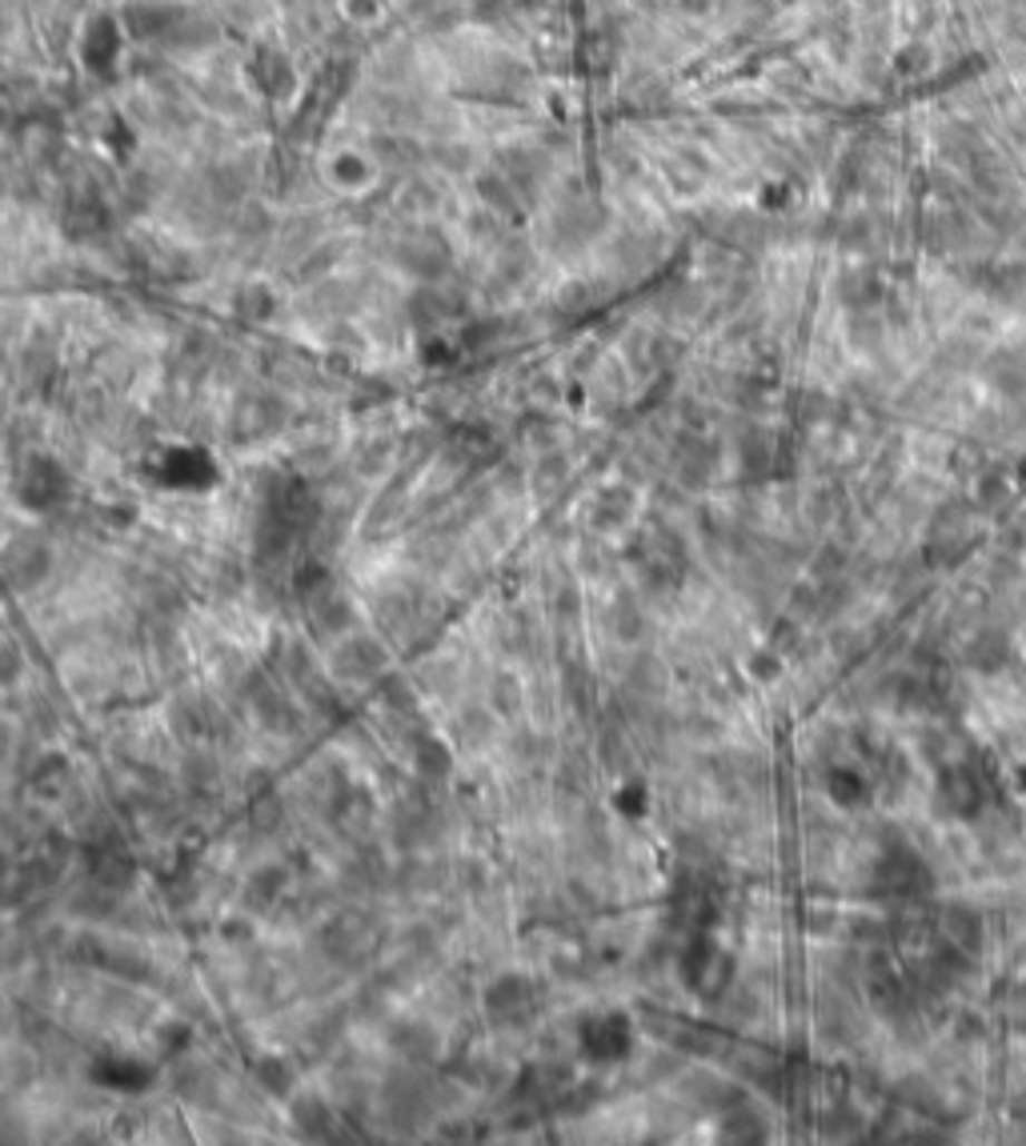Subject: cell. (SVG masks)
<instances>
[{
	"label": "cell",
	"mask_w": 1026,
	"mask_h": 1146,
	"mask_svg": "<svg viewBox=\"0 0 1026 1146\" xmlns=\"http://www.w3.org/2000/svg\"><path fill=\"white\" fill-rule=\"evenodd\" d=\"M385 1042L409 1067H429V1062L441 1058V1030L421 1022V1018H398V1022L389 1027Z\"/></svg>",
	"instance_id": "30bf717a"
},
{
	"label": "cell",
	"mask_w": 1026,
	"mask_h": 1146,
	"mask_svg": "<svg viewBox=\"0 0 1026 1146\" xmlns=\"http://www.w3.org/2000/svg\"><path fill=\"white\" fill-rule=\"evenodd\" d=\"M290 1123L301 1138L310 1143H330L338 1138V1110L330 1107V1098L313 1095V1090H301L290 1098Z\"/></svg>",
	"instance_id": "4fadbf2b"
},
{
	"label": "cell",
	"mask_w": 1026,
	"mask_h": 1146,
	"mask_svg": "<svg viewBox=\"0 0 1026 1146\" xmlns=\"http://www.w3.org/2000/svg\"><path fill=\"white\" fill-rule=\"evenodd\" d=\"M534 998H538V987H534V978L518 974V970H506V974L489 978L486 990H481V1007L486 1015L498 1022V1027H521L529 1015H534Z\"/></svg>",
	"instance_id": "52a82bcc"
},
{
	"label": "cell",
	"mask_w": 1026,
	"mask_h": 1146,
	"mask_svg": "<svg viewBox=\"0 0 1026 1146\" xmlns=\"http://www.w3.org/2000/svg\"><path fill=\"white\" fill-rule=\"evenodd\" d=\"M582 1042H586V1050L594 1058L609 1062V1058H622L629 1050V1027L618 1015L594 1018V1022H586V1030H582Z\"/></svg>",
	"instance_id": "5bb4252c"
},
{
	"label": "cell",
	"mask_w": 1026,
	"mask_h": 1146,
	"mask_svg": "<svg viewBox=\"0 0 1026 1146\" xmlns=\"http://www.w3.org/2000/svg\"><path fill=\"white\" fill-rule=\"evenodd\" d=\"M381 1107L393 1127L413 1130L429 1118V1087L426 1078L418 1075V1067H398L389 1070L385 1083H381Z\"/></svg>",
	"instance_id": "8992f818"
},
{
	"label": "cell",
	"mask_w": 1026,
	"mask_h": 1146,
	"mask_svg": "<svg viewBox=\"0 0 1026 1146\" xmlns=\"http://www.w3.org/2000/svg\"><path fill=\"white\" fill-rule=\"evenodd\" d=\"M629 509H634L629 493H618V489H609V493H602V498L594 501V509H589V518H594V526H598V529H622V526L629 521Z\"/></svg>",
	"instance_id": "f1b7e54d"
},
{
	"label": "cell",
	"mask_w": 1026,
	"mask_h": 1146,
	"mask_svg": "<svg viewBox=\"0 0 1026 1146\" xmlns=\"http://www.w3.org/2000/svg\"><path fill=\"white\" fill-rule=\"evenodd\" d=\"M173 1087L185 1103H197V1107H209L221 1098V1083L209 1067H201V1062H180L177 1075H173Z\"/></svg>",
	"instance_id": "d6986e66"
},
{
	"label": "cell",
	"mask_w": 1026,
	"mask_h": 1146,
	"mask_svg": "<svg viewBox=\"0 0 1026 1146\" xmlns=\"http://www.w3.org/2000/svg\"><path fill=\"white\" fill-rule=\"evenodd\" d=\"M32 722H37L40 734H57V726H60V722H57V709H52L45 698L32 702Z\"/></svg>",
	"instance_id": "d590c367"
},
{
	"label": "cell",
	"mask_w": 1026,
	"mask_h": 1146,
	"mask_svg": "<svg viewBox=\"0 0 1026 1146\" xmlns=\"http://www.w3.org/2000/svg\"><path fill=\"white\" fill-rule=\"evenodd\" d=\"M498 714L489 706H466L453 722V734L466 750H486L498 742Z\"/></svg>",
	"instance_id": "2e32d148"
},
{
	"label": "cell",
	"mask_w": 1026,
	"mask_h": 1146,
	"mask_svg": "<svg viewBox=\"0 0 1026 1146\" xmlns=\"http://www.w3.org/2000/svg\"><path fill=\"white\" fill-rule=\"evenodd\" d=\"M52 566H57L52 546L40 533H17L0 549V578L9 581L17 594H32V589L45 586Z\"/></svg>",
	"instance_id": "6da1fadb"
},
{
	"label": "cell",
	"mask_w": 1026,
	"mask_h": 1146,
	"mask_svg": "<svg viewBox=\"0 0 1026 1146\" xmlns=\"http://www.w3.org/2000/svg\"><path fill=\"white\" fill-rule=\"evenodd\" d=\"M12 742H17V734H12V726L4 718H0V766L12 758Z\"/></svg>",
	"instance_id": "8d00e7d4"
},
{
	"label": "cell",
	"mask_w": 1026,
	"mask_h": 1146,
	"mask_svg": "<svg viewBox=\"0 0 1026 1146\" xmlns=\"http://www.w3.org/2000/svg\"><path fill=\"white\" fill-rule=\"evenodd\" d=\"M25 678V649L20 641L0 638V686H17Z\"/></svg>",
	"instance_id": "4dcf8cb0"
},
{
	"label": "cell",
	"mask_w": 1026,
	"mask_h": 1146,
	"mask_svg": "<svg viewBox=\"0 0 1026 1146\" xmlns=\"http://www.w3.org/2000/svg\"><path fill=\"white\" fill-rule=\"evenodd\" d=\"M80 858H85V874L89 882L97 887L113 890V894H125V890L137 882V858L133 850L113 834H97L89 838L85 846H80Z\"/></svg>",
	"instance_id": "5b68a950"
},
{
	"label": "cell",
	"mask_w": 1026,
	"mask_h": 1146,
	"mask_svg": "<svg viewBox=\"0 0 1026 1146\" xmlns=\"http://www.w3.org/2000/svg\"><path fill=\"white\" fill-rule=\"evenodd\" d=\"M606 626H609V634L622 641V646H634V641H642V634H646V618H642V606L629 594H622V598H614V606H609V618H606Z\"/></svg>",
	"instance_id": "603a6c76"
},
{
	"label": "cell",
	"mask_w": 1026,
	"mask_h": 1146,
	"mask_svg": "<svg viewBox=\"0 0 1026 1146\" xmlns=\"http://www.w3.org/2000/svg\"><path fill=\"white\" fill-rule=\"evenodd\" d=\"M389 834L393 842L405 850H418V846H433L441 838V814L429 802H401L393 810V822H389Z\"/></svg>",
	"instance_id": "7c38bea8"
},
{
	"label": "cell",
	"mask_w": 1026,
	"mask_h": 1146,
	"mask_svg": "<svg viewBox=\"0 0 1026 1146\" xmlns=\"http://www.w3.org/2000/svg\"><path fill=\"white\" fill-rule=\"evenodd\" d=\"M413 770L421 782H446L453 774V750L433 734H418L413 738Z\"/></svg>",
	"instance_id": "ac0fdd59"
},
{
	"label": "cell",
	"mask_w": 1026,
	"mask_h": 1146,
	"mask_svg": "<svg viewBox=\"0 0 1026 1146\" xmlns=\"http://www.w3.org/2000/svg\"><path fill=\"white\" fill-rule=\"evenodd\" d=\"M541 738L534 734V729H518V734H509V758H518V762H538V754H541Z\"/></svg>",
	"instance_id": "d6a6232c"
},
{
	"label": "cell",
	"mask_w": 1026,
	"mask_h": 1146,
	"mask_svg": "<svg viewBox=\"0 0 1026 1146\" xmlns=\"http://www.w3.org/2000/svg\"><path fill=\"white\" fill-rule=\"evenodd\" d=\"M245 694H250L253 718L261 722V729H270V734H277V738H293V734H301V722H305L301 706L285 694V689H277L273 682H265L261 669H253L250 674Z\"/></svg>",
	"instance_id": "ba28073f"
},
{
	"label": "cell",
	"mask_w": 1026,
	"mask_h": 1146,
	"mask_svg": "<svg viewBox=\"0 0 1026 1146\" xmlns=\"http://www.w3.org/2000/svg\"><path fill=\"white\" fill-rule=\"evenodd\" d=\"M117 898L120 894H113V890L89 882V887L72 898V914H85V918H92V922H105V918L117 914Z\"/></svg>",
	"instance_id": "83f0119b"
},
{
	"label": "cell",
	"mask_w": 1026,
	"mask_h": 1146,
	"mask_svg": "<svg viewBox=\"0 0 1026 1146\" xmlns=\"http://www.w3.org/2000/svg\"><path fill=\"white\" fill-rule=\"evenodd\" d=\"M250 822H253L257 834H277V830L285 826V802H281L273 790H265V794L253 797Z\"/></svg>",
	"instance_id": "f546056e"
},
{
	"label": "cell",
	"mask_w": 1026,
	"mask_h": 1146,
	"mask_svg": "<svg viewBox=\"0 0 1026 1146\" xmlns=\"http://www.w3.org/2000/svg\"><path fill=\"white\" fill-rule=\"evenodd\" d=\"M549 614L558 621H574L582 614V594H578V586H569V581H561V586H554V594H549Z\"/></svg>",
	"instance_id": "1f68e13d"
},
{
	"label": "cell",
	"mask_w": 1026,
	"mask_h": 1146,
	"mask_svg": "<svg viewBox=\"0 0 1026 1146\" xmlns=\"http://www.w3.org/2000/svg\"><path fill=\"white\" fill-rule=\"evenodd\" d=\"M253 1078H257V1087L265 1090L270 1098H293V1095H297V1067H293L290 1058H281V1055L257 1058Z\"/></svg>",
	"instance_id": "ffe728a7"
},
{
	"label": "cell",
	"mask_w": 1026,
	"mask_h": 1146,
	"mask_svg": "<svg viewBox=\"0 0 1026 1146\" xmlns=\"http://www.w3.org/2000/svg\"><path fill=\"white\" fill-rule=\"evenodd\" d=\"M72 954H77V962H85V967L92 970H105V974L120 978V982H149L153 978L149 958L137 954V950L125 947V942H113V938L105 934H80L77 942H72Z\"/></svg>",
	"instance_id": "277c9868"
},
{
	"label": "cell",
	"mask_w": 1026,
	"mask_h": 1146,
	"mask_svg": "<svg viewBox=\"0 0 1026 1146\" xmlns=\"http://www.w3.org/2000/svg\"><path fill=\"white\" fill-rule=\"evenodd\" d=\"M942 934H947L955 947L975 950L978 942H983V922H978V914H970V910L950 907L947 914H942Z\"/></svg>",
	"instance_id": "484cf974"
},
{
	"label": "cell",
	"mask_w": 1026,
	"mask_h": 1146,
	"mask_svg": "<svg viewBox=\"0 0 1026 1146\" xmlns=\"http://www.w3.org/2000/svg\"><path fill=\"white\" fill-rule=\"evenodd\" d=\"M29 786H32V794L45 797V802L60 797L65 790L72 786V766H69V758H65L60 750H49V754H45V758H40L37 766H32Z\"/></svg>",
	"instance_id": "e0dca14e"
},
{
	"label": "cell",
	"mask_w": 1026,
	"mask_h": 1146,
	"mask_svg": "<svg viewBox=\"0 0 1026 1146\" xmlns=\"http://www.w3.org/2000/svg\"><path fill=\"white\" fill-rule=\"evenodd\" d=\"M237 305H245V313H250L253 321H261V317H270L273 313V297L265 290H250L245 297L237 301Z\"/></svg>",
	"instance_id": "836d02e7"
},
{
	"label": "cell",
	"mask_w": 1026,
	"mask_h": 1146,
	"mask_svg": "<svg viewBox=\"0 0 1026 1146\" xmlns=\"http://www.w3.org/2000/svg\"><path fill=\"white\" fill-rule=\"evenodd\" d=\"M180 777H185L193 790L217 786V777H221L217 754H213L205 742H193V750H185V758H180Z\"/></svg>",
	"instance_id": "cb8c5ba5"
},
{
	"label": "cell",
	"mask_w": 1026,
	"mask_h": 1146,
	"mask_svg": "<svg viewBox=\"0 0 1026 1146\" xmlns=\"http://www.w3.org/2000/svg\"><path fill=\"white\" fill-rule=\"evenodd\" d=\"M17 498L20 506L29 509H52L69 498V478H65V469L52 458H32L29 466L20 469Z\"/></svg>",
	"instance_id": "9c48e42d"
},
{
	"label": "cell",
	"mask_w": 1026,
	"mask_h": 1146,
	"mask_svg": "<svg viewBox=\"0 0 1026 1146\" xmlns=\"http://www.w3.org/2000/svg\"><path fill=\"white\" fill-rule=\"evenodd\" d=\"M330 669L338 682L369 686V682H381L389 674V649L385 641L369 638V634H345L341 641H333Z\"/></svg>",
	"instance_id": "3957f363"
},
{
	"label": "cell",
	"mask_w": 1026,
	"mask_h": 1146,
	"mask_svg": "<svg viewBox=\"0 0 1026 1146\" xmlns=\"http://www.w3.org/2000/svg\"><path fill=\"white\" fill-rule=\"evenodd\" d=\"M285 890H290V870L285 866H257L250 878H245V907L250 910H273L285 898Z\"/></svg>",
	"instance_id": "9a60e30c"
},
{
	"label": "cell",
	"mask_w": 1026,
	"mask_h": 1146,
	"mask_svg": "<svg viewBox=\"0 0 1026 1146\" xmlns=\"http://www.w3.org/2000/svg\"><path fill=\"white\" fill-rule=\"evenodd\" d=\"M338 586V578H333V569L325 566V561H317V558H310L305 566L293 574V594H297V601L301 606H310L313 598H321L325 589H333Z\"/></svg>",
	"instance_id": "d4e9b609"
},
{
	"label": "cell",
	"mask_w": 1026,
	"mask_h": 1146,
	"mask_svg": "<svg viewBox=\"0 0 1026 1146\" xmlns=\"http://www.w3.org/2000/svg\"><path fill=\"white\" fill-rule=\"evenodd\" d=\"M305 609H310V629L321 641H341L345 634H353V626H358V606H353V598L338 586L325 589V594L313 598Z\"/></svg>",
	"instance_id": "8fae6325"
},
{
	"label": "cell",
	"mask_w": 1026,
	"mask_h": 1146,
	"mask_svg": "<svg viewBox=\"0 0 1026 1146\" xmlns=\"http://www.w3.org/2000/svg\"><path fill=\"white\" fill-rule=\"evenodd\" d=\"M421 618V606H418V594L413 589H385L378 598V621L385 629H393V634H401V629H409L413 621Z\"/></svg>",
	"instance_id": "44dd1931"
},
{
	"label": "cell",
	"mask_w": 1026,
	"mask_h": 1146,
	"mask_svg": "<svg viewBox=\"0 0 1026 1146\" xmlns=\"http://www.w3.org/2000/svg\"><path fill=\"white\" fill-rule=\"evenodd\" d=\"M978 786H975V777L970 774H950L947 782H942V790H938V802L942 806H950V810H958V814H975L978 810Z\"/></svg>",
	"instance_id": "4316f807"
},
{
	"label": "cell",
	"mask_w": 1026,
	"mask_h": 1146,
	"mask_svg": "<svg viewBox=\"0 0 1026 1146\" xmlns=\"http://www.w3.org/2000/svg\"><path fill=\"white\" fill-rule=\"evenodd\" d=\"M526 702H529L526 682H521L518 674L501 669V674L489 678V709H494L498 718H518L521 709H526Z\"/></svg>",
	"instance_id": "7402d4cb"
},
{
	"label": "cell",
	"mask_w": 1026,
	"mask_h": 1146,
	"mask_svg": "<svg viewBox=\"0 0 1026 1146\" xmlns=\"http://www.w3.org/2000/svg\"><path fill=\"white\" fill-rule=\"evenodd\" d=\"M221 938H225L229 947H250V942H253V927L245 922V918H229V922L221 927Z\"/></svg>",
	"instance_id": "e575fe53"
},
{
	"label": "cell",
	"mask_w": 1026,
	"mask_h": 1146,
	"mask_svg": "<svg viewBox=\"0 0 1026 1146\" xmlns=\"http://www.w3.org/2000/svg\"><path fill=\"white\" fill-rule=\"evenodd\" d=\"M373 934H378V922L361 910H341L333 914L317 934L321 954L330 958L333 967H358L365 962L369 950H373Z\"/></svg>",
	"instance_id": "7a4b0ae2"
}]
</instances>
